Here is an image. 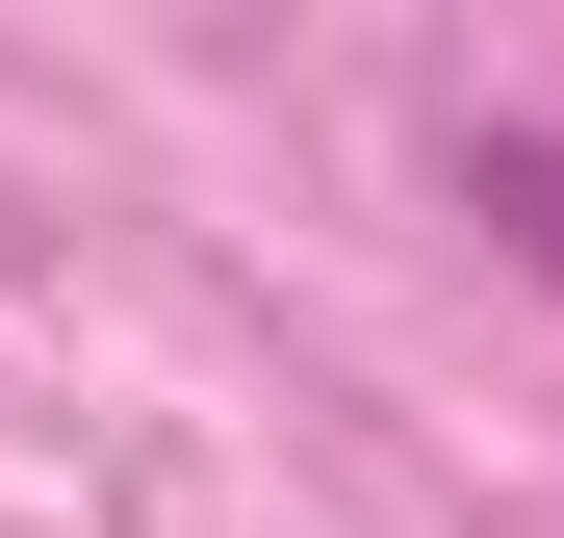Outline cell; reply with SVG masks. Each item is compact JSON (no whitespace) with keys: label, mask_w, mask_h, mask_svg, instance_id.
<instances>
[{"label":"cell","mask_w":564,"mask_h":538,"mask_svg":"<svg viewBox=\"0 0 564 538\" xmlns=\"http://www.w3.org/2000/svg\"><path fill=\"white\" fill-rule=\"evenodd\" d=\"M462 179H488V231H513V256H564V129H488Z\"/></svg>","instance_id":"cell-1"}]
</instances>
